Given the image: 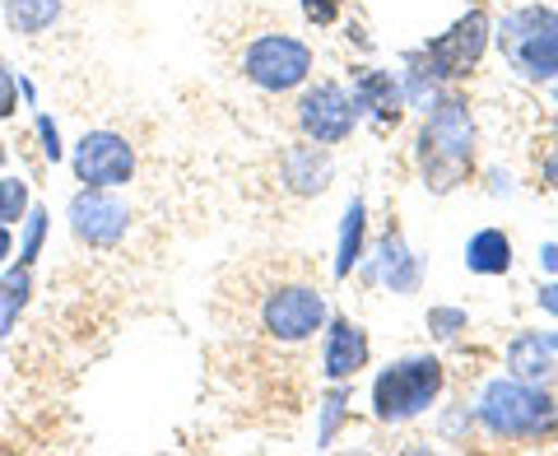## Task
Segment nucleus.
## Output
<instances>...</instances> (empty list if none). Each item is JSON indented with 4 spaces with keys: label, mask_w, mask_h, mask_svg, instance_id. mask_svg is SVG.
Here are the masks:
<instances>
[{
    "label": "nucleus",
    "mask_w": 558,
    "mask_h": 456,
    "mask_svg": "<svg viewBox=\"0 0 558 456\" xmlns=\"http://www.w3.org/2000/svg\"><path fill=\"white\" fill-rule=\"evenodd\" d=\"M38 135H43V154H47V164H57V159H61V135H57V121H51V117H38Z\"/></svg>",
    "instance_id": "obj_26"
},
{
    "label": "nucleus",
    "mask_w": 558,
    "mask_h": 456,
    "mask_svg": "<svg viewBox=\"0 0 558 456\" xmlns=\"http://www.w3.org/2000/svg\"><path fill=\"white\" fill-rule=\"evenodd\" d=\"M28 293H33V275H28L24 261L0 275V336H5V331L14 326V317L28 308Z\"/></svg>",
    "instance_id": "obj_19"
},
{
    "label": "nucleus",
    "mask_w": 558,
    "mask_h": 456,
    "mask_svg": "<svg viewBox=\"0 0 558 456\" xmlns=\"http://www.w3.org/2000/svg\"><path fill=\"white\" fill-rule=\"evenodd\" d=\"M303 14H307V24L330 28L340 20V0H303Z\"/></svg>",
    "instance_id": "obj_25"
},
{
    "label": "nucleus",
    "mask_w": 558,
    "mask_h": 456,
    "mask_svg": "<svg viewBox=\"0 0 558 456\" xmlns=\"http://www.w3.org/2000/svg\"><path fill=\"white\" fill-rule=\"evenodd\" d=\"M344 410H349V392H344V382H336V392H326V400H322V429H317V447H330V437H336V429H340Z\"/></svg>",
    "instance_id": "obj_21"
},
{
    "label": "nucleus",
    "mask_w": 558,
    "mask_h": 456,
    "mask_svg": "<svg viewBox=\"0 0 558 456\" xmlns=\"http://www.w3.org/2000/svg\"><path fill=\"white\" fill-rule=\"evenodd\" d=\"M368 331L349 317H326V340H322V373L330 382H349L368 368Z\"/></svg>",
    "instance_id": "obj_11"
},
{
    "label": "nucleus",
    "mask_w": 558,
    "mask_h": 456,
    "mask_svg": "<svg viewBox=\"0 0 558 456\" xmlns=\"http://www.w3.org/2000/svg\"><path fill=\"white\" fill-rule=\"evenodd\" d=\"M535 303L549 312V317H558V285H539V293H535Z\"/></svg>",
    "instance_id": "obj_27"
},
{
    "label": "nucleus",
    "mask_w": 558,
    "mask_h": 456,
    "mask_svg": "<svg viewBox=\"0 0 558 456\" xmlns=\"http://www.w3.org/2000/svg\"><path fill=\"white\" fill-rule=\"evenodd\" d=\"M28 182L20 178H0V224H24L28 215Z\"/></svg>",
    "instance_id": "obj_20"
},
{
    "label": "nucleus",
    "mask_w": 558,
    "mask_h": 456,
    "mask_svg": "<svg viewBox=\"0 0 558 456\" xmlns=\"http://www.w3.org/2000/svg\"><path fill=\"white\" fill-rule=\"evenodd\" d=\"M5 154H10V149H5V140H0V164H5Z\"/></svg>",
    "instance_id": "obj_31"
},
{
    "label": "nucleus",
    "mask_w": 558,
    "mask_h": 456,
    "mask_svg": "<svg viewBox=\"0 0 558 456\" xmlns=\"http://www.w3.org/2000/svg\"><path fill=\"white\" fill-rule=\"evenodd\" d=\"M10 252H14V238H10V224H0V266L10 261Z\"/></svg>",
    "instance_id": "obj_29"
},
{
    "label": "nucleus",
    "mask_w": 558,
    "mask_h": 456,
    "mask_svg": "<svg viewBox=\"0 0 558 456\" xmlns=\"http://www.w3.org/2000/svg\"><path fill=\"white\" fill-rule=\"evenodd\" d=\"M20 108V80H14V70L0 61V117H14Z\"/></svg>",
    "instance_id": "obj_24"
},
{
    "label": "nucleus",
    "mask_w": 558,
    "mask_h": 456,
    "mask_svg": "<svg viewBox=\"0 0 558 456\" xmlns=\"http://www.w3.org/2000/svg\"><path fill=\"white\" fill-rule=\"evenodd\" d=\"M373 275H377L391 293H414V289H418V256L410 252V242H405V233H400V228H387V233H381Z\"/></svg>",
    "instance_id": "obj_14"
},
{
    "label": "nucleus",
    "mask_w": 558,
    "mask_h": 456,
    "mask_svg": "<svg viewBox=\"0 0 558 456\" xmlns=\"http://www.w3.org/2000/svg\"><path fill=\"white\" fill-rule=\"evenodd\" d=\"M470 326V317L461 308H428V331L438 340H451V336H461V331Z\"/></svg>",
    "instance_id": "obj_23"
},
{
    "label": "nucleus",
    "mask_w": 558,
    "mask_h": 456,
    "mask_svg": "<svg viewBox=\"0 0 558 456\" xmlns=\"http://www.w3.org/2000/svg\"><path fill=\"white\" fill-rule=\"evenodd\" d=\"M465 266L475 275H508L512 271V238L502 228H480L465 242Z\"/></svg>",
    "instance_id": "obj_15"
},
{
    "label": "nucleus",
    "mask_w": 558,
    "mask_h": 456,
    "mask_svg": "<svg viewBox=\"0 0 558 456\" xmlns=\"http://www.w3.org/2000/svg\"><path fill=\"white\" fill-rule=\"evenodd\" d=\"M131 228V205L117 196V187H84L75 201H70V233H75L84 248L108 252L126 238Z\"/></svg>",
    "instance_id": "obj_8"
},
{
    "label": "nucleus",
    "mask_w": 558,
    "mask_h": 456,
    "mask_svg": "<svg viewBox=\"0 0 558 456\" xmlns=\"http://www.w3.org/2000/svg\"><path fill=\"white\" fill-rule=\"evenodd\" d=\"M539 168H545V182H549V187L558 191V145H554V149L545 154V164H539Z\"/></svg>",
    "instance_id": "obj_28"
},
{
    "label": "nucleus",
    "mask_w": 558,
    "mask_h": 456,
    "mask_svg": "<svg viewBox=\"0 0 558 456\" xmlns=\"http://www.w3.org/2000/svg\"><path fill=\"white\" fill-rule=\"evenodd\" d=\"M84 187H126L135 178V149L117 131H89L70 154Z\"/></svg>",
    "instance_id": "obj_10"
},
{
    "label": "nucleus",
    "mask_w": 558,
    "mask_h": 456,
    "mask_svg": "<svg viewBox=\"0 0 558 456\" xmlns=\"http://www.w3.org/2000/svg\"><path fill=\"white\" fill-rule=\"evenodd\" d=\"M299 127L303 135L312 140V145H340V140L354 135L359 127V112H354V98H349L340 84H312V89L299 98Z\"/></svg>",
    "instance_id": "obj_9"
},
{
    "label": "nucleus",
    "mask_w": 558,
    "mask_h": 456,
    "mask_svg": "<svg viewBox=\"0 0 558 456\" xmlns=\"http://www.w3.org/2000/svg\"><path fill=\"white\" fill-rule=\"evenodd\" d=\"M498 47L521 80H558V10L549 5H521L502 14Z\"/></svg>",
    "instance_id": "obj_4"
},
{
    "label": "nucleus",
    "mask_w": 558,
    "mask_h": 456,
    "mask_svg": "<svg viewBox=\"0 0 558 456\" xmlns=\"http://www.w3.org/2000/svg\"><path fill=\"white\" fill-rule=\"evenodd\" d=\"M242 75L266 94H289L307 84L312 75V47L289 38V33H260V38L242 51Z\"/></svg>",
    "instance_id": "obj_6"
},
{
    "label": "nucleus",
    "mask_w": 558,
    "mask_h": 456,
    "mask_svg": "<svg viewBox=\"0 0 558 456\" xmlns=\"http://www.w3.org/2000/svg\"><path fill=\"white\" fill-rule=\"evenodd\" d=\"M488 33H494V20H488V10L475 5L470 14H461L447 33H438V38H428L424 47H418L414 61L424 65L433 80H461V75H470V70L480 65L484 47H488Z\"/></svg>",
    "instance_id": "obj_5"
},
{
    "label": "nucleus",
    "mask_w": 558,
    "mask_h": 456,
    "mask_svg": "<svg viewBox=\"0 0 558 456\" xmlns=\"http://www.w3.org/2000/svg\"><path fill=\"white\" fill-rule=\"evenodd\" d=\"M475 410H480V424L494 437H539L558 419L554 396L539 382H521V377H494Z\"/></svg>",
    "instance_id": "obj_2"
},
{
    "label": "nucleus",
    "mask_w": 558,
    "mask_h": 456,
    "mask_svg": "<svg viewBox=\"0 0 558 456\" xmlns=\"http://www.w3.org/2000/svg\"><path fill=\"white\" fill-rule=\"evenodd\" d=\"M539 256H545L549 271H558V242H545V252H539Z\"/></svg>",
    "instance_id": "obj_30"
},
{
    "label": "nucleus",
    "mask_w": 558,
    "mask_h": 456,
    "mask_svg": "<svg viewBox=\"0 0 558 456\" xmlns=\"http://www.w3.org/2000/svg\"><path fill=\"white\" fill-rule=\"evenodd\" d=\"M349 98H354V112L373 117L377 127H396V121L405 117V108H410L400 80L391 75V70H373V65L354 70V89H349Z\"/></svg>",
    "instance_id": "obj_12"
},
{
    "label": "nucleus",
    "mask_w": 558,
    "mask_h": 456,
    "mask_svg": "<svg viewBox=\"0 0 558 456\" xmlns=\"http://www.w3.org/2000/svg\"><path fill=\"white\" fill-rule=\"evenodd\" d=\"M470 164H475V121H470L465 98L457 94L433 98L424 131H418V172H424V187L447 196L451 187H461L470 178Z\"/></svg>",
    "instance_id": "obj_1"
},
{
    "label": "nucleus",
    "mask_w": 558,
    "mask_h": 456,
    "mask_svg": "<svg viewBox=\"0 0 558 456\" xmlns=\"http://www.w3.org/2000/svg\"><path fill=\"white\" fill-rule=\"evenodd\" d=\"M5 20L14 33L38 38V33H47L61 20V0H5Z\"/></svg>",
    "instance_id": "obj_18"
},
{
    "label": "nucleus",
    "mask_w": 558,
    "mask_h": 456,
    "mask_svg": "<svg viewBox=\"0 0 558 456\" xmlns=\"http://www.w3.org/2000/svg\"><path fill=\"white\" fill-rule=\"evenodd\" d=\"M284 178L293 191H303V196H312V191H322L330 182V159H326V145H299L284 154Z\"/></svg>",
    "instance_id": "obj_17"
},
{
    "label": "nucleus",
    "mask_w": 558,
    "mask_h": 456,
    "mask_svg": "<svg viewBox=\"0 0 558 456\" xmlns=\"http://www.w3.org/2000/svg\"><path fill=\"white\" fill-rule=\"evenodd\" d=\"M554 103H558V80H554Z\"/></svg>",
    "instance_id": "obj_32"
},
{
    "label": "nucleus",
    "mask_w": 558,
    "mask_h": 456,
    "mask_svg": "<svg viewBox=\"0 0 558 456\" xmlns=\"http://www.w3.org/2000/svg\"><path fill=\"white\" fill-rule=\"evenodd\" d=\"M508 373L521 382H539L549 387L558 382V336L554 331H526L508 345Z\"/></svg>",
    "instance_id": "obj_13"
},
{
    "label": "nucleus",
    "mask_w": 558,
    "mask_h": 456,
    "mask_svg": "<svg viewBox=\"0 0 558 456\" xmlns=\"http://www.w3.org/2000/svg\"><path fill=\"white\" fill-rule=\"evenodd\" d=\"M363 238H368V205L359 196L344 205V219H340V242H336V279H349L354 266L363 261Z\"/></svg>",
    "instance_id": "obj_16"
},
{
    "label": "nucleus",
    "mask_w": 558,
    "mask_h": 456,
    "mask_svg": "<svg viewBox=\"0 0 558 456\" xmlns=\"http://www.w3.org/2000/svg\"><path fill=\"white\" fill-rule=\"evenodd\" d=\"M43 238H47V209H43V205H28V215H24V238H20V261H24V266H33V261H38Z\"/></svg>",
    "instance_id": "obj_22"
},
{
    "label": "nucleus",
    "mask_w": 558,
    "mask_h": 456,
    "mask_svg": "<svg viewBox=\"0 0 558 456\" xmlns=\"http://www.w3.org/2000/svg\"><path fill=\"white\" fill-rule=\"evenodd\" d=\"M442 382H447V373L433 355L396 359L381 368L373 382V415L381 424H410V419H418L442 396Z\"/></svg>",
    "instance_id": "obj_3"
},
{
    "label": "nucleus",
    "mask_w": 558,
    "mask_h": 456,
    "mask_svg": "<svg viewBox=\"0 0 558 456\" xmlns=\"http://www.w3.org/2000/svg\"><path fill=\"white\" fill-rule=\"evenodd\" d=\"M326 293H317L312 285H279L275 293H266V308H260V326L284 345L312 340L326 326Z\"/></svg>",
    "instance_id": "obj_7"
}]
</instances>
